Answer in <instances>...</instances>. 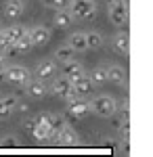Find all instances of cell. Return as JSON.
I'll use <instances>...</instances> for the list:
<instances>
[{"label": "cell", "mask_w": 153, "mask_h": 157, "mask_svg": "<svg viewBox=\"0 0 153 157\" xmlns=\"http://www.w3.org/2000/svg\"><path fill=\"white\" fill-rule=\"evenodd\" d=\"M71 23H73V17H71L69 9L57 11V15H55V25H57V27H69Z\"/></svg>", "instance_id": "obj_18"}, {"label": "cell", "mask_w": 153, "mask_h": 157, "mask_svg": "<svg viewBox=\"0 0 153 157\" xmlns=\"http://www.w3.org/2000/svg\"><path fill=\"white\" fill-rule=\"evenodd\" d=\"M109 19L113 25L128 23V4L124 0H111L109 2Z\"/></svg>", "instance_id": "obj_4"}, {"label": "cell", "mask_w": 153, "mask_h": 157, "mask_svg": "<svg viewBox=\"0 0 153 157\" xmlns=\"http://www.w3.org/2000/svg\"><path fill=\"white\" fill-rule=\"evenodd\" d=\"M13 44H15V50H17L19 55H23V52H29V50L34 48V42H32L29 34H23V36L19 38L17 42H13Z\"/></svg>", "instance_id": "obj_19"}, {"label": "cell", "mask_w": 153, "mask_h": 157, "mask_svg": "<svg viewBox=\"0 0 153 157\" xmlns=\"http://www.w3.org/2000/svg\"><path fill=\"white\" fill-rule=\"evenodd\" d=\"M25 11V4L23 0H9L6 2V6H4V13H6V17H11V19H19Z\"/></svg>", "instance_id": "obj_13"}, {"label": "cell", "mask_w": 153, "mask_h": 157, "mask_svg": "<svg viewBox=\"0 0 153 157\" xmlns=\"http://www.w3.org/2000/svg\"><path fill=\"white\" fill-rule=\"evenodd\" d=\"M15 105H17V97H13V94H9V97H2V98H0V117L11 115L13 109H15Z\"/></svg>", "instance_id": "obj_16"}, {"label": "cell", "mask_w": 153, "mask_h": 157, "mask_svg": "<svg viewBox=\"0 0 153 157\" xmlns=\"http://www.w3.org/2000/svg\"><path fill=\"white\" fill-rule=\"evenodd\" d=\"M25 86H27V88H25V92H27V94H29L32 98H42V97H44V94L48 92L46 84H44L42 80H34V82L29 80V82H27Z\"/></svg>", "instance_id": "obj_12"}, {"label": "cell", "mask_w": 153, "mask_h": 157, "mask_svg": "<svg viewBox=\"0 0 153 157\" xmlns=\"http://www.w3.org/2000/svg\"><path fill=\"white\" fill-rule=\"evenodd\" d=\"M71 0H42V4L46 9H55V11H61V9H67Z\"/></svg>", "instance_id": "obj_25"}, {"label": "cell", "mask_w": 153, "mask_h": 157, "mask_svg": "<svg viewBox=\"0 0 153 157\" xmlns=\"http://www.w3.org/2000/svg\"><path fill=\"white\" fill-rule=\"evenodd\" d=\"M67 9L73 19L88 21V19H94V15H96V2L94 0H71Z\"/></svg>", "instance_id": "obj_1"}, {"label": "cell", "mask_w": 153, "mask_h": 157, "mask_svg": "<svg viewBox=\"0 0 153 157\" xmlns=\"http://www.w3.org/2000/svg\"><path fill=\"white\" fill-rule=\"evenodd\" d=\"M65 67H63V75L67 78V80H76V78H80V75H84V65L82 63H78V61H67V63H63Z\"/></svg>", "instance_id": "obj_11"}, {"label": "cell", "mask_w": 153, "mask_h": 157, "mask_svg": "<svg viewBox=\"0 0 153 157\" xmlns=\"http://www.w3.org/2000/svg\"><path fill=\"white\" fill-rule=\"evenodd\" d=\"M107 80L113 82V84H124V82H126V69L120 67V65L107 67Z\"/></svg>", "instance_id": "obj_15"}, {"label": "cell", "mask_w": 153, "mask_h": 157, "mask_svg": "<svg viewBox=\"0 0 153 157\" xmlns=\"http://www.w3.org/2000/svg\"><path fill=\"white\" fill-rule=\"evenodd\" d=\"M88 78L92 80L94 84H103V82H107V67H103V65L94 67L92 71H90V75H88Z\"/></svg>", "instance_id": "obj_22"}, {"label": "cell", "mask_w": 153, "mask_h": 157, "mask_svg": "<svg viewBox=\"0 0 153 157\" xmlns=\"http://www.w3.org/2000/svg\"><path fill=\"white\" fill-rule=\"evenodd\" d=\"M4 69H6V57L0 55V71H4Z\"/></svg>", "instance_id": "obj_29"}, {"label": "cell", "mask_w": 153, "mask_h": 157, "mask_svg": "<svg viewBox=\"0 0 153 157\" xmlns=\"http://www.w3.org/2000/svg\"><path fill=\"white\" fill-rule=\"evenodd\" d=\"M71 86H73V92H76L80 98H86V97H90V94L94 92V82L88 78V75L76 78V80L71 82Z\"/></svg>", "instance_id": "obj_8"}, {"label": "cell", "mask_w": 153, "mask_h": 157, "mask_svg": "<svg viewBox=\"0 0 153 157\" xmlns=\"http://www.w3.org/2000/svg\"><path fill=\"white\" fill-rule=\"evenodd\" d=\"M34 126H36L34 120H25V121H23V128L27 130V132H32V130H34Z\"/></svg>", "instance_id": "obj_28"}, {"label": "cell", "mask_w": 153, "mask_h": 157, "mask_svg": "<svg viewBox=\"0 0 153 157\" xmlns=\"http://www.w3.org/2000/svg\"><path fill=\"white\" fill-rule=\"evenodd\" d=\"M4 78H6V82L15 86H25L29 82V69L23 65H11L4 69Z\"/></svg>", "instance_id": "obj_5"}, {"label": "cell", "mask_w": 153, "mask_h": 157, "mask_svg": "<svg viewBox=\"0 0 153 157\" xmlns=\"http://www.w3.org/2000/svg\"><path fill=\"white\" fill-rule=\"evenodd\" d=\"M15 109H17L19 113H27V111H29V105H27V103H19V101H17Z\"/></svg>", "instance_id": "obj_27"}, {"label": "cell", "mask_w": 153, "mask_h": 157, "mask_svg": "<svg viewBox=\"0 0 153 157\" xmlns=\"http://www.w3.org/2000/svg\"><path fill=\"white\" fill-rule=\"evenodd\" d=\"M27 34H29V38H32L34 46H42V44H46L48 40H50V29L44 27V25H38V27L27 29Z\"/></svg>", "instance_id": "obj_10"}, {"label": "cell", "mask_w": 153, "mask_h": 157, "mask_svg": "<svg viewBox=\"0 0 153 157\" xmlns=\"http://www.w3.org/2000/svg\"><path fill=\"white\" fill-rule=\"evenodd\" d=\"M67 111H69L71 117L82 120V117H86L90 113V105L80 97H71V98H67Z\"/></svg>", "instance_id": "obj_7"}, {"label": "cell", "mask_w": 153, "mask_h": 157, "mask_svg": "<svg viewBox=\"0 0 153 157\" xmlns=\"http://www.w3.org/2000/svg\"><path fill=\"white\" fill-rule=\"evenodd\" d=\"M73 52L76 50L71 48L69 44H65V46H59V48L55 50V59L59 61V63H67V61L73 59Z\"/></svg>", "instance_id": "obj_20"}, {"label": "cell", "mask_w": 153, "mask_h": 157, "mask_svg": "<svg viewBox=\"0 0 153 157\" xmlns=\"http://www.w3.org/2000/svg\"><path fill=\"white\" fill-rule=\"evenodd\" d=\"M111 46H113V50L116 52H120V55H126L130 48V38L128 34H116L113 36V40H111Z\"/></svg>", "instance_id": "obj_14"}, {"label": "cell", "mask_w": 153, "mask_h": 157, "mask_svg": "<svg viewBox=\"0 0 153 157\" xmlns=\"http://www.w3.org/2000/svg\"><path fill=\"white\" fill-rule=\"evenodd\" d=\"M69 46L76 50V52L86 50V34H84V32H73L69 36Z\"/></svg>", "instance_id": "obj_17"}, {"label": "cell", "mask_w": 153, "mask_h": 157, "mask_svg": "<svg viewBox=\"0 0 153 157\" xmlns=\"http://www.w3.org/2000/svg\"><path fill=\"white\" fill-rule=\"evenodd\" d=\"M53 94H57V97H63L65 101L71 97H78L76 92H73V86H71V80H67L65 75H59V78H53Z\"/></svg>", "instance_id": "obj_6"}, {"label": "cell", "mask_w": 153, "mask_h": 157, "mask_svg": "<svg viewBox=\"0 0 153 157\" xmlns=\"http://www.w3.org/2000/svg\"><path fill=\"white\" fill-rule=\"evenodd\" d=\"M4 32H6V36L11 38V42H17L23 34H27V27H23V25H13V27H6Z\"/></svg>", "instance_id": "obj_24"}, {"label": "cell", "mask_w": 153, "mask_h": 157, "mask_svg": "<svg viewBox=\"0 0 153 157\" xmlns=\"http://www.w3.org/2000/svg\"><path fill=\"white\" fill-rule=\"evenodd\" d=\"M0 29H2V19H0Z\"/></svg>", "instance_id": "obj_30"}, {"label": "cell", "mask_w": 153, "mask_h": 157, "mask_svg": "<svg viewBox=\"0 0 153 157\" xmlns=\"http://www.w3.org/2000/svg\"><path fill=\"white\" fill-rule=\"evenodd\" d=\"M88 105H90V111H94V113L101 115V117H109V115H113V113L118 111L116 98L109 97V94H99V97H94Z\"/></svg>", "instance_id": "obj_2"}, {"label": "cell", "mask_w": 153, "mask_h": 157, "mask_svg": "<svg viewBox=\"0 0 153 157\" xmlns=\"http://www.w3.org/2000/svg\"><path fill=\"white\" fill-rule=\"evenodd\" d=\"M11 44H13V42H11V38L6 36V32H4V29H0V52L6 48V46H11Z\"/></svg>", "instance_id": "obj_26"}, {"label": "cell", "mask_w": 153, "mask_h": 157, "mask_svg": "<svg viewBox=\"0 0 153 157\" xmlns=\"http://www.w3.org/2000/svg\"><path fill=\"white\" fill-rule=\"evenodd\" d=\"M103 36L99 32H88L86 34V48H101L103 46Z\"/></svg>", "instance_id": "obj_21"}, {"label": "cell", "mask_w": 153, "mask_h": 157, "mask_svg": "<svg viewBox=\"0 0 153 157\" xmlns=\"http://www.w3.org/2000/svg\"><path fill=\"white\" fill-rule=\"evenodd\" d=\"M57 75V63L55 61H42L38 67H36V78L38 80H53Z\"/></svg>", "instance_id": "obj_9"}, {"label": "cell", "mask_w": 153, "mask_h": 157, "mask_svg": "<svg viewBox=\"0 0 153 157\" xmlns=\"http://www.w3.org/2000/svg\"><path fill=\"white\" fill-rule=\"evenodd\" d=\"M50 132H53V130H50L48 126H44V124H36L34 130H32V134H34L36 140H48Z\"/></svg>", "instance_id": "obj_23"}, {"label": "cell", "mask_w": 153, "mask_h": 157, "mask_svg": "<svg viewBox=\"0 0 153 157\" xmlns=\"http://www.w3.org/2000/svg\"><path fill=\"white\" fill-rule=\"evenodd\" d=\"M48 140H55L57 145L61 147H76L80 143V138H78V132L71 128V126H61L59 130H53L50 136H48Z\"/></svg>", "instance_id": "obj_3"}]
</instances>
